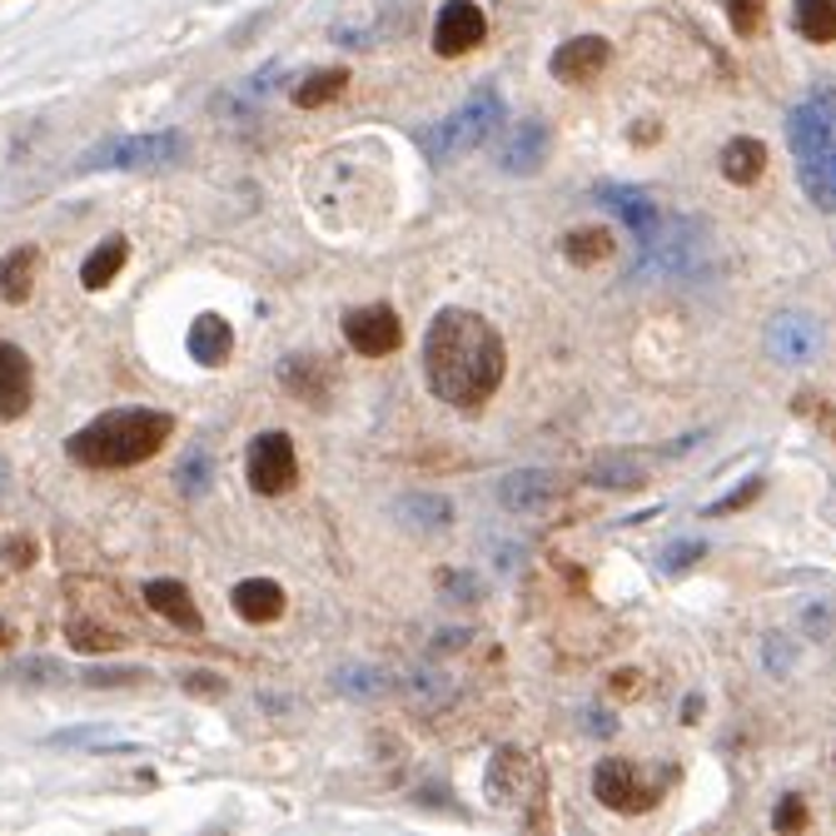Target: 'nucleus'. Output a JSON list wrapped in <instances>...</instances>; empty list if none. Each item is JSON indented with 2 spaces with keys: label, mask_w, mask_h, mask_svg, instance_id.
<instances>
[{
  "label": "nucleus",
  "mask_w": 836,
  "mask_h": 836,
  "mask_svg": "<svg viewBox=\"0 0 836 836\" xmlns=\"http://www.w3.org/2000/svg\"><path fill=\"white\" fill-rule=\"evenodd\" d=\"M428 389L454 409H484L503 383V339L474 309H444L424 334Z\"/></svg>",
  "instance_id": "1"
},
{
  "label": "nucleus",
  "mask_w": 836,
  "mask_h": 836,
  "mask_svg": "<svg viewBox=\"0 0 836 836\" xmlns=\"http://www.w3.org/2000/svg\"><path fill=\"white\" fill-rule=\"evenodd\" d=\"M169 434H175V418L169 414L115 409V414H100L95 424H85L70 438V458L85 468H130V464L155 458Z\"/></svg>",
  "instance_id": "2"
},
{
  "label": "nucleus",
  "mask_w": 836,
  "mask_h": 836,
  "mask_svg": "<svg viewBox=\"0 0 836 836\" xmlns=\"http://www.w3.org/2000/svg\"><path fill=\"white\" fill-rule=\"evenodd\" d=\"M797 179L811 205L836 210V90H817L787 115Z\"/></svg>",
  "instance_id": "3"
},
{
  "label": "nucleus",
  "mask_w": 836,
  "mask_h": 836,
  "mask_svg": "<svg viewBox=\"0 0 836 836\" xmlns=\"http://www.w3.org/2000/svg\"><path fill=\"white\" fill-rule=\"evenodd\" d=\"M498 125H503V95L484 85V90L468 95L444 125L418 135V145H424V155L434 159V165H444V159H454V155H464V149H478L484 139H493Z\"/></svg>",
  "instance_id": "4"
},
{
  "label": "nucleus",
  "mask_w": 836,
  "mask_h": 836,
  "mask_svg": "<svg viewBox=\"0 0 836 836\" xmlns=\"http://www.w3.org/2000/svg\"><path fill=\"white\" fill-rule=\"evenodd\" d=\"M185 155L179 135H125V139H105L90 155L80 159V169H165Z\"/></svg>",
  "instance_id": "5"
},
{
  "label": "nucleus",
  "mask_w": 836,
  "mask_h": 836,
  "mask_svg": "<svg viewBox=\"0 0 836 836\" xmlns=\"http://www.w3.org/2000/svg\"><path fill=\"white\" fill-rule=\"evenodd\" d=\"M593 797L603 801L607 811H628V817H638V811H652L658 807L662 791L652 787V781H642V771L623 762V757H603L593 771Z\"/></svg>",
  "instance_id": "6"
},
{
  "label": "nucleus",
  "mask_w": 836,
  "mask_h": 836,
  "mask_svg": "<svg viewBox=\"0 0 836 836\" xmlns=\"http://www.w3.org/2000/svg\"><path fill=\"white\" fill-rule=\"evenodd\" d=\"M299 478V458L289 434H260L250 444V488L254 493H284Z\"/></svg>",
  "instance_id": "7"
},
{
  "label": "nucleus",
  "mask_w": 836,
  "mask_h": 836,
  "mask_svg": "<svg viewBox=\"0 0 836 836\" xmlns=\"http://www.w3.org/2000/svg\"><path fill=\"white\" fill-rule=\"evenodd\" d=\"M484 36H488V20H484V10H478L474 0H448V6L438 10V20H434V50L444 60L478 50V46H484Z\"/></svg>",
  "instance_id": "8"
},
{
  "label": "nucleus",
  "mask_w": 836,
  "mask_h": 836,
  "mask_svg": "<svg viewBox=\"0 0 836 836\" xmlns=\"http://www.w3.org/2000/svg\"><path fill=\"white\" fill-rule=\"evenodd\" d=\"M344 339L363 359H383V353H393L404 344V324L389 304H369V309H353L344 319Z\"/></svg>",
  "instance_id": "9"
},
{
  "label": "nucleus",
  "mask_w": 836,
  "mask_h": 836,
  "mask_svg": "<svg viewBox=\"0 0 836 836\" xmlns=\"http://www.w3.org/2000/svg\"><path fill=\"white\" fill-rule=\"evenodd\" d=\"M607 60H613V46H607L603 36L563 40V46L553 50V80H563V85H587V80H597V75L607 70Z\"/></svg>",
  "instance_id": "10"
},
{
  "label": "nucleus",
  "mask_w": 836,
  "mask_h": 836,
  "mask_svg": "<svg viewBox=\"0 0 836 836\" xmlns=\"http://www.w3.org/2000/svg\"><path fill=\"white\" fill-rule=\"evenodd\" d=\"M548 159V125L543 120H523L513 125L508 139L498 145V169L503 175H533Z\"/></svg>",
  "instance_id": "11"
},
{
  "label": "nucleus",
  "mask_w": 836,
  "mask_h": 836,
  "mask_svg": "<svg viewBox=\"0 0 836 836\" xmlns=\"http://www.w3.org/2000/svg\"><path fill=\"white\" fill-rule=\"evenodd\" d=\"M597 200H603V205L628 224L632 240H638V244H648L652 234H658V224H662L658 200H648L642 189H632V185H603V189H597Z\"/></svg>",
  "instance_id": "12"
},
{
  "label": "nucleus",
  "mask_w": 836,
  "mask_h": 836,
  "mask_svg": "<svg viewBox=\"0 0 836 836\" xmlns=\"http://www.w3.org/2000/svg\"><path fill=\"white\" fill-rule=\"evenodd\" d=\"M145 603L155 607L165 623H175V628H185V632H200V628H205V618H200V607H195V597H189V587L175 583V577H155V583H145Z\"/></svg>",
  "instance_id": "13"
},
{
  "label": "nucleus",
  "mask_w": 836,
  "mask_h": 836,
  "mask_svg": "<svg viewBox=\"0 0 836 836\" xmlns=\"http://www.w3.org/2000/svg\"><path fill=\"white\" fill-rule=\"evenodd\" d=\"M30 409V359L16 344H0V424Z\"/></svg>",
  "instance_id": "14"
},
{
  "label": "nucleus",
  "mask_w": 836,
  "mask_h": 836,
  "mask_svg": "<svg viewBox=\"0 0 836 836\" xmlns=\"http://www.w3.org/2000/svg\"><path fill=\"white\" fill-rule=\"evenodd\" d=\"M234 613L244 623H274V618H284V587L270 583V577H244L234 587Z\"/></svg>",
  "instance_id": "15"
},
{
  "label": "nucleus",
  "mask_w": 836,
  "mask_h": 836,
  "mask_svg": "<svg viewBox=\"0 0 836 836\" xmlns=\"http://www.w3.org/2000/svg\"><path fill=\"white\" fill-rule=\"evenodd\" d=\"M36 274H40V250L36 244H20L0 260V299L6 304H26L36 294Z\"/></svg>",
  "instance_id": "16"
},
{
  "label": "nucleus",
  "mask_w": 836,
  "mask_h": 836,
  "mask_svg": "<svg viewBox=\"0 0 836 836\" xmlns=\"http://www.w3.org/2000/svg\"><path fill=\"white\" fill-rule=\"evenodd\" d=\"M553 474H538V468H523V474H508L498 484V503L508 513H533V508H543V503L553 498Z\"/></svg>",
  "instance_id": "17"
},
{
  "label": "nucleus",
  "mask_w": 836,
  "mask_h": 836,
  "mask_svg": "<svg viewBox=\"0 0 836 836\" xmlns=\"http://www.w3.org/2000/svg\"><path fill=\"white\" fill-rule=\"evenodd\" d=\"M234 353V329H230V319H220V314H200L195 324H189V359H200V363H224Z\"/></svg>",
  "instance_id": "18"
},
{
  "label": "nucleus",
  "mask_w": 836,
  "mask_h": 836,
  "mask_svg": "<svg viewBox=\"0 0 836 836\" xmlns=\"http://www.w3.org/2000/svg\"><path fill=\"white\" fill-rule=\"evenodd\" d=\"M817 339H822L817 324L801 314H781L777 324H771V353L787 363H807L811 353H817Z\"/></svg>",
  "instance_id": "19"
},
{
  "label": "nucleus",
  "mask_w": 836,
  "mask_h": 836,
  "mask_svg": "<svg viewBox=\"0 0 836 836\" xmlns=\"http://www.w3.org/2000/svg\"><path fill=\"white\" fill-rule=\"evenodd\" d=\"M767 169V145L752 135H737L722 145V175L732 179V185H752V179H762Z\"/></svg>",
  "instance_id": "20"
},
{
  "label": "nucleus",
  "mask_w": 836,
  "mask_h": 836,
  "mask_svg": "<svg viewBox=\"0 0 836 836\" xmlns=\"http://www.w3.org/2000/svg\"><path fill=\"white\" fill-rule=\"evenodd\" d=\"M791 20L807 40L836 46V0H791Z\"/></svg>",
  "instance_id": "21"
},
{
  "label": "nucleus",
  "mask_w": 836,
  "mask_h": 836,
  "mask_svg": "<svg viewBox=\"0 0 836 836\" xmlns=\"http://www.w3.org/2000/svg\"><path fill=\"white\" fill-rule=\"evenodd\" d=\"M125 260H130V244L115 234V240H105L100 250H90V260H85V270H80V284L85 289H105L115 274L125 270Z\"/></svg>",
  "instance_id": "22"
},
{
  "label": "nucleus",
  "mask_w": 836,
  "mask_h": 836,
  "mask_svg": "<svg viewBox=\"0 0 836 836\" xmlns=\"http://www.w3.org/2000/svg\"><path fill=\"white\" fill-rule=\"evenodd\" d=\"M523 771H533L523 752H498V762H493V771H488V797L493 801H523V787H518Z\"/></svg>",
  "instance_id": "23"
},
{
  "label": "nucleus",
  "mask_w": 836,
  "mask_h": 836,
  "mask_svg": "<svg viewBox=\"0 0 836 836\" xmlns=\"http://www.w3.org/2000/svg\"><path fill=\"white\" fill-rule=\"evenodd\" d=\"M344 85H349L344 70H314V75H304V80L294 85V100L304 105V110H319V105L339 100V95H344Z\"/></svg>",
  "instance_id": "24"
},
{
  "label": "nucleus",
  "mask_w": 836,
  "mask_h": 836,
  "mask_svg": "<svg viewBox=\"0 0 836 836\" xmlns=\"http://www.w3.org/2000/svg\"><path fill=\"white\" fill-rule=\"evenodd\" d=\"M399 513L418 528H444L448 518H454V508H448V498H438V493H409V498L399 503Z\"/></svg>",
  "instance_id": "25"
},
{
  "label": "nucleus",
  "mask_w": 836,
  "mask_h": 836,
  "mask_svg": "<svg viewBox=\"0 0 836 836\" xmlns=\"http://www.w3.org/2000/svg\"><path fill=\"white\" fill-rule=\"evenodd\" d=\"M563 250L573 264H603L607 254H613V234L607 230H577V234H567Z\"/></svg>",
  "instance_id": "26"
},
{
  "label": "nucleus",
  "mask_w": 836,
  "mask_h": 836,
  "mask_svg": "<svg viewBox=\"0 0 836 836\" xmlns=\"http://www.w3.org/2000/svg\"><path fill=\"white\" fill-rule=\"evenodd\" d=\"M593 484L603 488H638L642 484V458H603V464L593 468Z\"/></svg>",
  "instance_id": "27"
},
{
  "label": "nucleus",
  "mask_w": 836,
  "mask_h": 836,
  "mask_svg": "<svg viewBox=\"0 0 836 836\" xmlns=\"http://www.w3.org/2000/svg\"><path fill=\"white\" fill-rule=\"evenodd\" d=\"M334 688L349 692V697H379L389 682H383V672H373V668H344L334 678Z\"/></svg>",
  "instance_id": "28"
},
{
  "label": "nucleus",
  "mask_w": 836,
  "mask_h": 836,
  "mask_svg": "<svg viewBox=\"0 0 836 836\" xmlns=\"http://www.w3.org/2000/svg\"><path fill=\"white\" fill-rule=\"evenodd\" d=\"M438 593H444L448 603H478V597H484V583H478L474 573H454V567H448V573H438Z\"/></svg>",
  "instance_id": "29"
},
{
  "label": "nucleus",
  "mask_w": 836,
  "mask_h": 836,
  "mask_svg": "<svg viewBox=\"0 0 836 836\" xmlns=\"http://www.w3.org/2000/svg\"><path fill=\"white\" fill-rule=\"evenodd\" d=\"M727 20H732L737 36H757V26H762V0H727Z\"/></svg>",
  "instance_id": "30"
},
{
  "label": "nucleus",
  "mask_w": 836,
  "mask_h": 836,
  "mask_svg": "<svg viewBox=\"0 0 836 836\" xmlns=\"http://www.w3.org/2000/svg\"><path fill=\"white\" fill-rule=\"evenodd\" d=\"M702 553H707V548H702L697 538H682V543H672V548L658 557V567H662V573H688V567H692Z\"/></svg>",
  "instance_id": "31"
},
{
  "label": "nucleus",
  "mask_w": 836,
  "mask_h": 836,
  "mask_svg": "<svg viewBox=\"0 0 836 836\" xmlns=\"http://www.w3.org/2000/svg\"><path fill=\"white\" fill-rule=\"evenodd\" d=\"M205 484H210V458L195 448V454L185 458V468H179V488H185L189 498H200V493H205Z\"/></svg>",
  "instance_id": "32"
},
{
  "label": "nucleus",
  "mask_w": 836,
  "mask_h": 836,
  "mask_svg": "<svg viewBox=\"0 0 836 836\" xmlns=\"http://www.w3.org/2000/svg\"><path fill=\"white\" fill-rule=\"evenodd\" d=\"M70 642H75V648H85V652H95V648H100V652H110V648H115V642H120V638H115L110 628H95V623H75V628H70Z\"/></svg>",
  "instance_id": "33"
},
{
  "label": "nucleus",
  "mask_w": 836,
  "mask_h": 836,
  "mask_svg": "<svg viewBox=\"0 0 836 836\" xmlns=\"http://www.w3.org/2000/svg\"><path fill=\"white\" fill-rule=\"evenodd\" d=\"M762 493V478H747V488H737V493H727V498H717L712 508H707V518H722V513H737V508H747V503Z\"/></svg>",
  "instance_id": "34"
},
{
  "label": "nucleus",
  "mask_w": 836,
  "mask_h": 836,
  "mask_svg": "<svg viewBox=\"0 0 836 836\" xmlns=\"http://www.w3.org/2000/svg\"><path fill=\"white\" fill-rule=\"evenodd\" d=\"M777 832H801L807 827V801L801 797H781V807H777Z\"/></svg>",
  "instance_id": "35"
},
{
  "label": "nucleus",
  "mask_w": 836,
  "mask_h": 836,
  "mask_svg": "<svg viewBox=\"0 0 836 836\" xmlns=\"http://www.w3.org/2000/svg\"><path fill=\"white\" fill-rule=\"evenodd\" d=\"M185 688L200 692V697H220V692H224V678H214V672H189Z\"/></svg>",
  "instance_id": "36"
},
{
  "label": "nucleus",
  "mask_w": 836,
  "mask_h": 836,
  "mask_svg": "<svg viewBox=\"0 0 836 836\" xmlns=\"http://www.w3.org/2000/svg\"><path fill=\"white\" fill-rule=\"evenodd\" d=\"M135 678H145V672H135V668H115V672H90V688H100V682H135Z\"/></svg>",
  "instance_id": "37"
},
{
  "label": "nucleus",
  "mask_w": 836,
  "mask_h": 836,
  "mask_svg": "<svg viewBox=\"0 0 836 836\" xmlns=\"http://www.w3.org/2000/svg\"><path fill=\"white\" fill-rule=\"evenodd\" d=\"M30 553H36V548H30V538L10 543V563H16V567H26V563H30Z\"/></svg>",
  "instance_id": "38"
},
{
  "label": "nucleus",
  "mask_w": 836,
  "mask_h": 836,
  "mask_svg": "<svg viewBox=\"0 0 836 836\" xmlns=\"http://www.w3.org/2000/svg\"><path fill=\"white\" fill-rule=\"evenodd\" d=\"M697 712H702V697H688L682 702V722H697Z\"/></svg>",
  "instance_id": "39"
},
{
  "label": "nucleus",
  "mask_w": 836,
  "mask_h": 836,
  "mask_svg": "<svg viewBox=\"0 0 836 836\" xmlns=\"http://www.w3.org/2000/svg\"><path fill=\"white\" fill-rule=\"evenodd\" d=\"M6 478H10V468H6V464H0V488H6Z\"/></svg>",
  "instance_id": "40"
},
{
  "label": "nucleus",
  "mask_w": 836,
  "mask_h": 836,
  "mask_svg": "<svg viewBox=\"0 0 836 836\" xmlns=\"http://www.w3.org/2000/svg\"><path fill=\"white\" fill-rule=\"evenodd\" d=\"M0 642H6V623H0Z\"/></svg>",
  "instance_id": "41"
}]
</instances>
